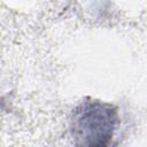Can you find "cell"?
Returning a JSON list of instances; mask_svg holds the SVG:
<instances>
[{
    "label": "cell",
    "mask_w": 147,
    "mask_h": 147,
    "mask_svg": "<svg viewBox=\"0 0 147 147\" xmlns=\"http://www.w3.org/2000/svg\"><path fill=\"white\" fill-rule=\"evenodd\" d=\"M101 109H87L79 123L83 133H86L85 139H90V145H103V140L111 136V124H101V119L108 116V111Z\"/></svg>",
    "instance_id": "obj_1"
}]
</instances>
